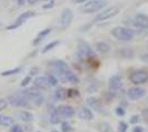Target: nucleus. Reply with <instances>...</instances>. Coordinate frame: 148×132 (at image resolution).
I'll return each instance as SVG.
<instances>
[{
	"label": "nucleus",
	"mask_w": 148,
	"mask_h": 132,
	"mask_svg": "<svg viewBox=\"0 0 148 132\" xmlns=\"http://www.w3.org/2000/svg\"><path fill=\"white\" fill-rule=\"evenodd\" d=\"M60 118H61V116L59 114V112L56 110H54L53 112H51V114H50V122L53 123V125H56V123L60 122Z\"/></svg>",
	"instance_id": "b1692460"
},
{
	"label": "nucleus",
	"mask_w": 148,
	"mask_h": 132,
	"mask_svg": "<svg viewBox=\"0 0 148 132\" xmlns=\"http://www.w3.org/2000/svg\"><path fill=\"white\" fill-rule=\"evenodd\" d=\"M72 20H73V12H72V10L69 9V8L63 9L61 12V18H60L62 28H63V29L68 28L69 25L71 24Z\"/></svg>",
	"instance_id": "6e6552de"
},
{
	"label": "nucleus",
	"mask_w": 148,
	"mask_h": 132,
	"mask_svg": "<svg viewBox=\"0 0 148 132\" xmlns=\"http://www.w3.org/2000/svg\"><path fill=\"white\" fill-rule=\"evenodd\" d=\"M66 96H70V97H73V96H79V93H77V90L70 89V90H69V93H66Z\"/></svg>",
	"instance_id": "72a5a7b5"
},
{
	"label": "nucleus",
	"mask_w": 148,
	"mask_h": 132,
	"mask_svg": "<svg viewBox=\"0 0 148 132\" xmlns=\"http://www.w3.org/2000/svg\"><path fill=\"white\" fill-rule=\"evenodd\" d=\"M112 34L115 39L121 40V41H130L134 38V31L128 28H124V26L114 28L112 30Z\"/></svg>",
	"instance_id": "f257e3e1"
},
{
	"label": "nucleus",
	"mask_w": 148,
	"mask_h": 132,
	"mask_svg": "<svg viewBox=\"0 0 148 132\" xmlns=\"http://www.w3.org/2000/svg\"><path fill=\"white\" fill-rule=\"evenodd\" d=\"M99 132H114L113 129H112L111 125L107 123V122H102V123H99Z\"/></svg>",
	"instance_id": "393cba45"
},
{
	"label": "nucleus",
	"mask_w": 148,
	"mask_h": 132,
	"mask_svg": "<svg viewBox=\"0 0 148 132\" xmlns=\"http://www.w3.org/2000/svg\"><path fill=\"white\" fill-rule=\"evenodd\" d=\"M60 76H61V78L63 82H69V83H71V84H77V83H79L77 76L75 75L74 73H72L70 69L65 70V72H63L62 74H60Z\"/></svg>",
	"instance_id": "ddd939ff"
},
{
	"label": "nucleus",
	"mask_w": 148,
	"mask_h": 132,
	"mask_svg": "<svg viewBox=\"0 0 148 132\" xmlns=\"http://www.w3.org/2000/svg\"><path fill=\"white\" fill-rule=\"evenodd\" d=\"M134 25L140 29L148 28V17L145 14H137L134 18Z\"/></svg>",
	"instance_id": "f8f14e48"
},
{
	"label": "nucleus",
	"mask_w": 148,
	"mask_h": 132,
	"mask_svg": "<svg viewBox=\"0 0 148 132\" xmlns=\"http://www.w3.org/2000/svg\"><path fill=\"white\" fill-rule=\"evenodd\" d=\"M143 116H144V118L148 121V109H145V110L143 111Z\"/></svg>",
	"instance_id": "58836bf2"
},
{
	"label": "nucleus",
	"mask_w": 148,
	"mask_h": 132,
	"mask_svg": "<svg viewBox=\"0 0 148 132\" xmlns=\"http://www.w3.org/2000/svg\"><path fill=\"white\" fill-rule=\"evenodd\" d=\"M106 2H107L106 0H91L86 2L83 7H81V11L84 13L96 12L106 5Z\"/></svg>",
	"instance_id": "7ed1b4c3"
},
{
	"label": "nucleus",
	"mask_w": 148,
	"mask_h": 132,
	"mask_svg": "<svg viewBox=\"0 0 148 132\" xmlns=\"http://www.w3.org/2000/svg\"><path fill=\"white\" fill-rule=\"evenodd\" d=\"M47 77H48V81H49V84H50V86H51V87H52V86H56V85H58V79H56V76L47 75Z\"/></svg>",
	"instance_id": "cd10ccee"
},
{
	"label": "nucleus",
	"mask_w": 148,
	"mask_h": 132,
	"mask_svg": "<svg viewBox=\"0 0 148 132\" xmlns=\"http://www.w3.org/2000/svg\"><path fill=\"white\" fill-rule=\"evenodd\" d=\"M75 3H83V2H85L86 0H73Z\"/></svg>",
	"instance_id": "a19ab883"
},
{
	"label": "nucleus",
	"mask_w": 148,
	"mask_h": 132,
	"mask_svg": "<svg viewBox=\"0 0 148 132\" xmlns=\"http://www.w3.org/2000/svg\"><path fill=\"white\" fill-rule=\"evenodd\" d=\"M79 50H80L81 54L82 55H85V56H91V55L94 54L92 49L85 42H80V44H79Z\"/></svg>",
	"instance_id": "a211bd4d"
},
{
	"label": "nucleus",
	"mask_w": 148,
	"mask_h": 132,
	"mask_svg": "<svg viewBox=\"0 0 148 132\" xmlns=\"http://www.w3.org/2000/svg\"><path fill=\"white\" fill-rule=\"evenodd\" d=\"M61 127H62V132H71L73 130L68 122H62Z\"/></svg>",
	"instance_id": "c85d7f7f"
},
{
	"label": "nucleus",
	"mask_w": 148,
	"mask_h": 132,
	"mask_svg": "<svg viewBox=\"0 0 148 132\" xmlns=\"http://www.w3.org/2000/svg\"><path fill=\"white\" fill-rule=\"evenodd\" d=\"M50 32H51V29H45V30H43V31H41L39 34H38V37L36 39H34V41H33V44L36 45V44L40 43L41 41H42V39L45 38L48 34H49Z\"/></svg>",
	"instance_id": "4be33fe9"
},
{
	"label": "nucleus",
	"mask_w": 148,
	"mask_h": 132,
	"mask_svg": "<svg viewBox=\"0 0 148 132\" xmlns=\"http://www.w3.org/2000/svg\"><path fill=\"white\" fill-rule=\"evenodd\" d=\"M51 132H59L58 130H53V131H51Z\"/></svg>",
	"instance_id": "37998d69"
},
{
	"label": "nucleus",
	"mask_w": 148,
	"mask_h": 132,
	"mask_svg": "<svg viewBox=\"0 0 148 132\" xmlns=\"http://www.w3.org/2000/svg\"><path fill=\"white\" fill-rule=\"evenodd\" d=\"M124 113H125V111L123 110V108H121V107L116 108V114H117V116H124Z\"/></svg>",
	"instance_id": "c9c22d12"
},
{
	"label": "nucleus",
	"mask_w": 148,
	"mask_h": 132,
	"mask_svg": "<svg viewBox=\"0 0 148 132\" xmlns=\"http://www.w3.org/2000/svg\"><path fill=\"white\" fill-rule=\"evenodd\" d=\"M130 79L133 84H144L148 82V73L145 70H136L132 73Z\"/></svg>",
	"instance_id": "0eeeda50"
},
{
	"label": "nucleus",
	"mask_w": 148,
	"mask_h": 132,
	"mask_svg": "<svg viewBox=\"0 0 148 132\" xmlns=\"http://www.w3.org/2000/svg\"><path fill=\"white\" fill-rule=\"evenodd\" d=\"M54 96H56V99L62 100V99H64L66 97V90L64 88H58L56 90V93H54Z\"/></svg>",
	"instance_id": "5701e85b"
},
{
	"label": "nucleus",
	"mask_w": 148,
	"mask_h": 132,
	"mask_svg": "<svg viewBox=\"0 0 148 132\" xmlns=\"http://www.w3.org/2000/svg\"><path fill=\"white\" fill-rule=\"evenodd\" d=\"M59 41H53V42H51V43L47 44L45 46H44V49L42 50V53H47V52H49V51H51L52 49H54L56 45H59Z\"/></svg>",
	"instance_id": "bb28decb"
},
{
	"label": "nucleus",
	"mask_w": 148,
	"mask_h": 132,
	"mask_svg": "<svg viewBox=\"0 0 148 132\" xmlns=\"http://www.w3.org/2000/svg\"><path fill=\"white\" fill-rule=\"evenodd\" d=\"M30 82H31V75H28L27 77H25L23 81L21 82V86H22V87H25V86L29 85V83Z\"/></svg>",
	"instance_id": "2f4dec72"
},
{
	"label": "nucleus",
	"mask_w": 148,
	"mask_h": 132,
	"mask_svg": "<svg viewBox=\"0 0 148 132\" xmlns=\"http://www.w3.org/2000/svg\"><path fill=\"white\" fill-rule=\"evenodd\" d=\"M21 69H22L21 67H16V68H12V69H8V70H5V72L1 73V76H10V75H14V74H18Z\"/></svg>",
	"instance_id": "a878e982"
},
{
	"label": "nucleus",
	"mask_w": 148,
	"mask_h": 132,
	"mask_svg": "<svg viewBox=\"0 0 148 132\" xmlns=\"http://www.w3.org/2000/svg\"><path fill=\"white\" fill-rule=\"evenodd\" d=\"M53 6H54V0H51L48 5H44L43 9H50V8H52Z\"/></svg>",
	"instance_id": "f704fd0d"
},
{
	"label": "nucleus",
	"mask_w": 148,
	"mask_h": 132,
	"mask_svg": "<svg viewBox=\"0 0 148 132\" xmlns=\"http://www.w3.org/2000/svg\"><path fill=\"white\" fill-rule=\"evenodd\" d=\"M56 111L63 118H71L74 114L73 107H71L69 105H61V106H59L58 109H56Z\"/></svg>",
	"instance_id": "9d476101"
},
{
	"label": "nucleus",
	"mask_w": 148,
	"mask_h": 132,
	"mask_svg": "<svg viewBox=\"0 0 148 132\" xmlns=\"http://www.w3.org/2000/svg\"><path fill=\"white\" fill-rule=\"evenodd\" d=\"M19 119L21 121H25V122H30L33 120V114L30 111H20L19 113L16 114Z\"/></svg>",
	"instance_id": "6ab92c4d"
},
{
	"label": "nucleus",
	"mask_w": 148,
	"mask_h": 132,
	"mask_svg": "<svg viewBox=\"0 0 148 132\" xmlns=\"http://www.w3.org/2000/svg\"><path fill=\"white\" fill-rule=\"evenodd\" d=\"M127 131V125L125 122H119L118 125V132H126Z\"/></svg>",
	"instance_id": "c756f323"
},
{
	"label": "nucleus",
	"mask_w": 148,
	"mask_h": 132,
	"mask_svg": "<svg viewBox=\"0 0 148 132\" xmlns=\"http://www.w3.org/2000/svg\"><path fill=\"white\" fill-rule=\"evenodd\" d=\"M50 66H51V68L53 69L54 72L59 73V74H62L63 72H65V70L69 69L68 64L65 63V62H63V61H61V60H56V61L51 62Z\"/></svg>",
	"instance_id": "1a4fd4ad"
},
{
	"label": "nucleus",
	"mask_w": 148,
	"mask_h": 132,
	"mask_svg": "<svg viewBox=\"0 0 148 132\" xmlns=\"http://www.w3.org/2000/svg\"><path fill=\"white\" fill-rule=\"evenodd\" d=\"M146 94V90L142 87H133L130 88V90H128V97H130V99H133V100H136V99H139V98H142L143 96H145Z\"/></svg>",
	"instance_id": "9b49d317"
},
{
	"label": "nucleus",
	"mask_w": 148,
	"mask_h": 132,
	"mask_svg": "<svg viewBox=\"0 0 148 132\" xmlns=\"http://www.w3.org/2000/svg\"><path fill=\"white\" fill-rule=\"evenodd\" d=\"M86 102L88 105V107L92 108L93 110L95 111H101L102 110V102L99 98L96 97H88L86 99Z\"/></svg>",
	"instance_id": "2eb2a0df"
},
{
	"label": "nucleus",
	"mask_w": 148,
	"mask_h": 132,
	"mask_svg": "<svg viewBox=\"0 0 148 132\" xmlns=\"http://www.w3.org/2000/svg\"><path fill=\"white\" fill-rule=\"evenodd\" d=\"M29 102L30 101L28 100L23 91H19V93L10 95L8 97V104L12 105L14 107H27Z\"/></svg>",
	"instance_id": "f03ea898"
},
{
	"label": "nucleus",
	"mask_w": 148,
	"mask_h": 132,
	"mask_svg": "<svg viewBox=\"0 0 148 132\" xmlns=\"http://www.w3.org/2000/svg\"><path fill=\"white\" fill-rule=\"evenodd\" d=\"M37 132H40V131H37Z\"/></svg>",
	"instance_id": "c03bdc74"
},
{
	"label": "nucleus",
	"mask_w": 148,
	"mask_h": 132,
	"mask_svg": "<svg viewBox=\"0 0 148 132\" xmlns=\"http://www.w3.org/2000/svg\"><path fill=\"white\" fill-rule=\"evenodd\" d=\"M118 12H119V8H118V7H111V8L104 10L103 12L99 13V14L95 17L94 22L104 21V20H107V19H110V18H113V17H115Z\"/></svg>",
	"instance_id": "39448f33"
},
{
	"label": "nucleus",
	"mask_w": 148,
	"mask_h": 132,
	"mask_svg": "<svg viewBox=\"0 0 148 132\" xmlns=\"http://www.w3.org/2000/svg\"><path fill=\"white\" fill-rule=\"evenodd\" d=\"M11 132H23V128L20 125H12Z\"/></svg>",
	"instance_id": "7c9ffc66"
},
{
	"label": "nucleus",
	"mask_w": 148,
	"mask_h": 132,
	"mask_svg": "<svg viewBox=\"0 0 148 132\" xmlns=\"http://www.w3.org/2000/svg\"><path fill=\"white\" fill-rule=\"evenodd\" d=\"M138 116H133V117H132V119H130V122H132V123H135V122H138Z\"/></svg>",
	"instance_id": "4c0bfd02"
},
{
	"label": "nucleus",
	"mask_w": 148,
	"mask_h": 132,
	"mask_svg": "<svg viewBox=\"0 0 148 132\" xmlns=\"http://www.w3.org/2000/svg\"><path fill=\"white\" fill-rule=\"evenodd\" d=\"M7 107H8V101L6 99H0V111L6 109Z\"/></svg>",
	"instance_id": "473e14b6"
},
{
	"label": "nucleus",
	"mask_w": 148,
	"mask_h": 132,
	"mask_svg": "<svg viewBox=\"0 0 148 132\" xmlns=\"http://www.w3.org/2000/svg\"><path fill=\"white\" fill-rule=\"evenodd\" d=\"M34 86L39 88H43V89H47V88L51 87L49 84V81H48V77L47 76H39L34 79Z\"/></svg>",
	"instance_id": "f3484780"
},
{
	"label": "nucleus",
	"mask_w": 148,
	"mask_h": 132,
	"mask_svg": "<svg viewBox=\"0 0 148 132\" xmlns=\"http://www.w3.org/2000/svg\"><path fill=\"white\" fill-rule=\"evenodd\" d=\"M0 125L3 127H11L13 125V119L9 116L0 114Z\"/></svg>",
	"instance_id": "aec40b11"
},
{
	"label": "nucleus",
	"mask_w": 148,
	"mask_h": 132,
	"mask_svg": "<svg viewBox=\"0 0 148 132\" xmlns=\"http://www.w3.org/2000/svg\"><path fill=\"white\" fill-rule=\"evenodd\" d=\"M27 1H28V3H29V5H33V3H36V1H37V0H27Z\"/></svg>",
	"instance_id": "79ce46f5"
},
{
	"label": "nucleus",
	"mask_w": 148,
	"mask_h": 132,
	"mask_svg": "<svg viewBox=\"0 0 148 132\" xmlns=\"http://www.w3.org/2000/svg\"><path fill=\"white\" fill-rule=\"evenodd\" d=\"M34 14H36V13L33 12V11H27V12L21 13L18 18H17V20L14 21V23L11 25H9V26L7 28V30H14V29H17V28H19L20 25L23 24L28 19L32 18Z\"/></svg>",
	"instance_id": "423d86ee"
},
{
	"label": "nucleus",
	"mask_w": 148,
	"mask_h": 132,
	"mask_svg": "<svg viewBox=\"0 0 148 132\" xmlns=\"http://www.w3.org/2000/svg\"><path fill=\"white\" fill-rule=\"evenodd\" d=\"M25 0H17V2H18L19 6H23V3H25Z\"/></svg>",
	"instance_id": "ea45409f"
},
{
	"label": "nucleus",
	"mask_w": 148,
	"mask_h": 132,
	"mask_svg": "<svg viewBox=\"0 0 148 132\" xmlns=\"http://www.w3.org/2000/svg\"><path fill=\"white\" fill-rule=\"evenodd\" d=\"M77 116L79 118L82 120H92L93 119V113L92 111L86 107H80L77 110Z\"/></svg>",
	"instance_id": "dca6fc26"
},
{
	"label": "nucleus",
	"mask_w": 148,
	"mask_h": 132,
	"mask_svg": "<svg viewBox=\"0 0 148 132\" xmlns=\"http://www.w3.org/2000/svg\"><path fill=\"white\" fill-rule=\"evenodd\" d=\"M143 131H144V129H143L142 127H135L133 129V132H143Z\"/></svg>",
	"instance_id": "e433bc0d"
},
{
	"label": "nucleus",
	"mask_w": 148,
	"mask_h": 132,
	"mask_svg": "<svg viewBox=\"0 0 148 132\" xmlns=\"http://www.w3.org/2000/svg\"><path fill=\"white\" fill-rule=\"evenodd\" d=\"M108 85H110V88L113 91H117L121 88L123 87V82H122V78L119 76H113L110 82H108Z\"/></svg>",
	"instance_id": "4468645a"
},
{
	"label": "nucleus",
	"mask_w": 148,
	"mask_h": 132,
	"mask_svg": "<svg viewBox=\"0 0 148 132\" xmlns=\"http://www.w3.org/2000/svg\"><path fill=\"white\" fill-rule=\"evenodd\" d=\"M23 93H25V95L27 96L28 100L32 101V102H33L34 105H37V106L42 105V102L44 101L43 96L41 95V93L38 90L37 88H28V89H25Z\"/></svg>",
	"instance_id": "20e7f679"
},
{
	"label": "nucleus",
	"mask_w": 148,
	"mask_h": 132,
	"mask_svg": "<svg viewBox=\"0 0 148 132\" xmlns=\"http://www.w3.org/2000/svg\"><path fill=\"white\" fill-rule=\"evenodd\" d=\"M96 50L101 53H107L111 50V46L105 42H99V43H96Z\"/></svg>",
	"instance_id": "412c9836"
}]
</instances>
